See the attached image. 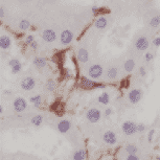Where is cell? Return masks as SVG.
Masks as SVG:
<instances>
[{
	"label": "cell",
	"mask_w": 160,
	"mask_h": 160,
	"mask_svg": "<svg viewBox=\"0 0 160 160\" xmlns=\"http://www.w3.org/2000/svg\"><path fill=\"white\" fill-rule=\"evenodd\" d=\"M137 129H138V132H143L146 130V126L143 124H139L137 126Z\"/></svg>",
	"instance_id": "36"
},
{
	"label": "cell",
	"mask_w": 160,
	"mask_h": 160,
	"mask_svg": "<svg viewBox=\"0 0 160 160\" xmlns=\"http://www.w3.org/2000/svg\"><path fill=\"white\" fill-rule=\"evenodd\" d=\"M4 93L5 94H11V91H9V90H6V91H4Z\"/></svg>",
	"instance_id": "41"
},
{
	"label": "cell",
	"mask_w": 160,
	"mask_h": 160,
	"mask_svg": "<svg viewBox=\"0 0 160 160\" xmlns=\"http://www.w3.org/2000/svg\"><path fill=\"white\" fill-rule=\"evenodd\" d=\"M150 25L152 27H157V26L160 25V16H155L151 19L150 21Z\"/></svg>",
	"instance_id": "24"
},
{
	"label": "cell",
	"mask_w": 160,
	"mask_h": 160,
	"mask_svg": "<svg viewBox=\"0 0 160 160\" xmlns=\"http://www.w3.org/2000/svg\"><path fill=\"white\" fill-rule=\"evenodd\" d=\"M111 114H112V109H111V108H107V109L105 110V115L106 116H110Z\"/></svg>",
	"instance_id": "37"
},
{
	"label": "cell",
	"mask_w": 160,
	"mask_h": 160,
	"mask_svg": "<svg viewBox=\"0 0 160 160\" xmlns=\"http://www.w3.org/2000/svg\"><path fill=\"white\" fill-rule=\"evenodd\" d=\"M0 17H1V18L4 17V9H3L2 6L0 7Z\"/></svg>",
	"instance_id": "39"
},
{
	"label": "cell",
	"mask_w": 160,
	"mask_h": 160,
	"mask_svg": "<svg viewBox=\"0 0 160 160\" xmlns=\"http://www.w3.org/2000/svg\"><path fill=\"white\" fill-rule=\"evenodd\" d=\"M149 44H150L149 41H148V39H146V37H140L135 42V47L139 51H144L149 48Z\"/></svg>",
	"instance_id": "6"
},
{
	"label": "cell",
	"mask_w": 160,
	"mask_h": 160,
	"mask_svg": "<svg viewBox=\"0 0 160 160\" xmlns=\"http://www.w3.org/2000/svg\"><path fill=\"white\" fill-rule=\"evenodd\" d=\"M157 160H160V156H158L157 157Z\"/></svg>",
	"instance_id": "42"
},
{
	"label": "cell",
	"mask_w": 160,
	"mask_h": 160,
	"mask_svg": "<svg viewBox=\"0 0 160 160\" xmlns=\"http://www.w3.org/2000/svg\"><path fill=\"white\" fill-rule=\"evenodd\" d=\"M78 59L81 63H86L88 62V59H89V53L88 51L85 49V48H81L78 53Z\"/></svg>",
	"instance_id": "13"
},
{
	"label": "cell",
	"mask_w": 160,
	"mask_h": 160,
	"mask_svg": "<svg viewBox=\"0 0 160 160\" xmlns=\"http://www.w3.org/2000/svg\"><path fill=\"white\" fill-rule=\"evenodd\" d=\"M154 133H155V130H150V132H149V134H148V140H149L150 142L153 140V135H154Z\"/></svg>",
	"instance_id": "32"
},
{
	"label": "cell",
	"mask_w": 160,
	"mask_h": 160,
	"mask_svg": "<svg viewBox=\"0 0 160 160\" xmlns=\"http://www.w3.org/2000/svg\"><path fill=\"white\" fill-rule=\"evenodd\" d=\"M80 87L84 90H93V89H99V88H105V84H102V83L94 82L92 80L82 76L80 80Z\"/></svg>",
	"instance_id": "1"
},
{
	"label": "cell",
	"mask_w": 160,
	"mask_h": 160,
	"mask_svg": "<svg viewBox=\"0 0 160 160\" xmlns=\"http://www.w3.org/2000/svg\"><path fill=\"white\" fill-rule=\"evenodd\" d=\"M126 160H139V158L137 156H135V154H129V156L127 157Z\"/></svg>",
	"instance_id": "31"
},
{
	"label": "cell",
	"mask_w": 160,
	"mask_h": 160,
	"mask_svg": "<svg viewBox=\"0 0 160 160\" xmlns=\"http://www.w3.org/2000/svg\"><path fill=\"white\" fill-rule=\"evenodd\" d=\"M26 107H27V103H26V101L24 99V98L22 97H17L16 99H15L14 102V110L16 111V112H22V111H24V110L26 109Z\"/></svg>",
	"instance_id": "7"
},
{
	"label": "cell",
	"mask_w": 160,
	"mask_h": 160,
	"mask_svg": "<svg viewBox=\"0 0 160 160\" xmlns=\"http://www.w3.org/2000/svg\"><path fill=\"white\" fill-rule=\"evenodd\" d=\"M153 44L154 46H160V38H155L153 40Z\"/></svg>",
	"instance_id": "38"
},
{
	"label": "cell",
	"mask_w": 160,
	"mask_h": 160,
	"mask_svg": "<svg viewBox=\"0 0 160 160\" xmlns=\"http://www.w3.org/2000/svg\"><path fill=\"white\" fill-rule=\"evenodd\" d=\"M11 44H12V41L11 39H9V37L1 36V38H0V46H1L2 49H7V48H9Z\"/></svg>",
	"instance_id": "14"
},
{
	"label": "cell",
	"mask_w": 160,
	"mask_h": 160,
	"mask_svg": "<svg viewBox=\"0 0 160 160\" xmlns=\"http://www.w3.org/2000/svg\"><path fill=\"white\" fill-rule=\"evenodd\" d=\"M21 68H22V65H21V63H18L17 65H15V66L12 67V72H13V73H18L19 71L21 70Z\"/></svg>",
	"instance_id": "27"
},
{
	"label": "cell",
	"mask_w": 160,
	"mask_h": 160,
	"mask_svg": "<svg viewBox=\"0 0 160 160\" xmlns=\"http://www.w3.org/2000/svg\"><path fill=\"white\" fill-rule=\"evenodd\" d=\"M139 74L140 76H146V68L144 67H139Z\"/></svg>",
	"instance_id": "35"
},
{
	"label": "cell",
	"mask_w": 160,
	"mask_h": 160,
	"mask_svg": "<svg viewBox=\"0 0 160 160\" xmlns=\"http://www.w3.org/2000/svg\"><path fill=\"white\" fill-rule=\"evenodd\" d=\"M35 41V39H34V37L32 36H27L26 37V39H25V43L26 44H28V45H30V43H32V42H34Z\"/></svg>",
	"instance_id": "33"
},
{
	"label": "cell",
	"mask_w": 160,
	"mask_h": 160,
	"mask_svg": "<svg viewBox=\"0 0 160 160\" xmlns=\"http://www.w3.org/2000/svg\"><path fill=\"white\" fill-rule=\"evenodd\" d=\"M94 25H95V27L98 28V30H104V28L107 26V19H106L105 17H99V18L95 20Z\"/></svg>",
	"instance_id": "15"
},
{
	"label": "cell",
	"mask_w": 160,
	"mask_h": 160,
	"mask_svg": "<svg viewBox=\"0 0 160 160\" xmlns=\"http://www.w3.org/2000/svg\"><path fill=\"white\" fill-rule=\"evenodd\" d=\"M30 26V21H27V20H22L20 22V24H19V27H20V30H26Z\"/></svg>",
	"instance_id": "26"
},
{
	"label": "cell",
	"mask_w": 160,
	"mask_h": 160,
	"mask_svg": "<svg viewBox=\"0 0 160 160\" xmlns=\"http://www.w3.org/2000/svg\"><path fill=\"white\" fill-rule=\"evenodd\" d=\"M30 102H32V104H34L35 107H40L42 104V97L41 95H35L32 96V97H30Z\"/></svg>",
	"instance_id": "20"
},
{
	"label": "cell",
	"mask_w": 160,
	"mask_h": 160,
	"mask_svg": "<svg viewBox=\"0 0 160 160\" xmlns=\"http://www.w3.org/2000/svg\"><path fill=\"white\" fill-rule=\"evenodd\" d=\"M146 62H152L153 61V59H154V55H153V53H146Z\"/></svg>",
	"instance_id": "28"
},
{
	"label": "cell",
	"mask_w": 160,
	"mask_h": 160,
	"mask_svg": "<svg viewBox=\"0 0 160 160\" xmlns=\"http://www.w3.org/2000/svg\"><path fill=\"white\" fill-rule=\"evenodd\" d=\"M22 1H23V0H22Z\"/></svg>",
	"instance_id": "43"
},
{
	"label": "cell",
	"mask_w": 160,
	"mask_h": 160,
	"mask_svg": "<svg viewBox=\"0 0 160 160\" xmlns=\"http://www.w3.org/2000/svg\"><path fill=\"white\" fill-rule=\"evenodd\" d=\"M86 117L90 123H97L102 117V113L98 109L92 108V109L88 110V112L86 113Z\"/></svg>",
	"instance_id": "3"
},
{
	"label": "cell",
	"mask_w": 160,
	"mask_h": 160,
	"mask_svg": "<svg viewBox=\"0 0 160 160\" xmlns=\"http://www.w3.org/2000/svg\"><path fill=\"white\" fill-rule=\"evenodd\" d=\"M91 11L93 14H97V13H99V12L103 11V9H99L98 6H96V5H93V6L91 7Z\"/></svg>",
	"instance_id": "30"
},
{
	"label": "cell",
	"mask_w": 160,
	"mask_h": 160,
	"mask_svg": "<svg viewBox=\"0 0 160 160\" xmlns=\"http://www.w3.org/2000/svg\"><path fill=\"white\" fill-rule=\"evenodd\" d=\"M134 67H135V62L133 61V60H128L124 65V68L127 72H131V71H133Z\"/></svg>",
	"instance_id": "18"
},
{
	"label": "cell",
	"mask_w": 160,
	"mask_h": 160,
	"mask_svg": "<svg viewBox=\"0 0 160 160\" xmlns=\"http://www.w3.org/2000/svg\"><path fill=\"white\" fill-rule=\"evenodd\" d=\"M142 91L140 89H133L129 92V101L132 104H137L142 98Z\"/></svg>",
	"instance_id": "5"
},
{
	"label": "cell",
	"mask_w": 160,
	"mask_h": 160,
	"mask_svg": "<svg viewBox=\"0 0 160 160\" xmlns=\"http://www.w3.org/2000/svg\"><path fill=\"white\" fill-rule=\"evenodd\" d=\"M103 71H104L103 67H102L101 65L94 64L89 68V70H88V74H89V76L91 79H98V78H101L102 76Z\"/></svg>",
	"instance_id": "4"
},
{
	"label": "cell",
	"mask_w": 160,
	"mask_h": 160,
	"mask_svg": "<svg viewBox=\"0 0 160 160\" xmlns=\"http://www.w3.org/2000/svg\"><path fill=\"white\" fill-rule=\"evenodd\" d=\"M126 151L128 154H136L138 150L134 144H128V146H126Z\"/></svg>",
	"instance_id": "25"
},
{
	"label": "cell",
	"mask_w": 160,
	"mask_h": 160,
	"mask_svg": "<svg viewBox=\"0 0 160 160\" xmlns=\"http://www.w3.org/2000/svg\"><path fill=\"white\" fill-rule=\"evenodd\" d=\"M42 39L45 42H53L57 39V34L53 30H45L42 32Z\"/></svg>",
	"instance_id": "10"
},
{
	"label": "cell",
	"mask_w": 160,
	"mask_h": 160,
	"mask_svg": "<svg viewBox=\"0 0 160 160\" xmlns=\"http://www.w3.org/2000/svg\"><path fill=\"white\" fill-rule=\"evenodd\" d=\"M46 60L44 58H40V57H37L34 59V65L38 68H43V67L46 66Z\"/></svg>",
	"instance_id": "16"
},
{
	"label": "cell",
	"mask_w": 160,
	"mask_h": 160,
	"mask_svg": "<svg viewBox=\"0 0 160 160\" xmlns=\"http://www.w3.org/2000/svg\"><path fill=\"white\" fill-rule=\"evenodd\" d=\"M45 88L48 90V91H53V90L55 89V83L53 80H47V82H46L45 84Z\"/></svg>",
	"instance_id": "23"
},
{
	"label": "cell",
	"mask_w": 160,
	"mask_h": 160,
	"mask_svg": "<svg viewBox=\"0 0 160 160\" xmlns=\"http://www.w3.org/2000/svg\"><path fill=\"white\" fill-rule=\"evenodd\" d=\"M3 113V108H2V106H0V114H2Z\"/></svg>",
	"instance_id": "40"
},
{
	"label": "cell",
	"mask_w": 160,
	"mask_h": 160,
	"mask_svg": "<svg viewBox=\"0 0 160 160\" xmlns=\"http://www.w3.org/2000/svg\"><path fill=\"white\" fill-rule=\"evenodd\" d=\"M110 101V96H109V93L107 92H104L101 96H98V102L101 104H104V105H107Z\"/></svg>",
	"instance_id": "19"
},
{
	"label": "cell",
	"mask_w": 160,
	"mask_h": 160,
	"mask_svg": "<svg viewBox=\"0 0 160 160\" xmlns=\"http://www.w3.org/2000/svg\"><path fill=\"white\" fill-rule=\"evenodd\" d=\"M86 155H87L86 151H84V150H79V151H76V153L73 154V160H85Z\"/></svg>",
	"instance_id": "17"
},
{
	"label": "cell",
	"mask_w": 160,
	"mask_h": 160,
	"mask_svg": "<svg viewBox=\"0 0 160 160\" xmlns=\"http://www.w3.org/2000/svg\"><path fill=\"white\" fill-rule=\"evenodd\" d=\"M60 39H61L62 44H64V45H68V44L72 41L73 34L70 32V30H64L62 34H61V38H60Z\"/></svg>",
	"instance_id": "11"
},
{
	"label": "cell",
	"mask_w": 160,
	"mask_h": 160,
	"mask_svg": "<svg viewBox=\"0 0 160 160\" xmlns=\"http://www.w3.org/2000/svg\"><path fill=\"white\" fill-rule=\"evenodd\" d=\"M35 85H36L35 79L28 76V78H25L21 82V88H22L23 90H25V91H30V90L34 89Z\"/></svg>",
	"instance_id": "8"
},
{
	"label": "cell",
	"mask_w": 160,
	"mask_h": 160,
	"mask_svg": "<svg viewBox=\"0 0 160 160\" xmlns=\"http://www.w3.org/2000/svg\"><path fill=\"white\" fill-rule=\"evenodd\" d=\"M103 139L104 141L106 142V143L108 144H115L117 141V138H116V135H115L114 132H112V131H107V132L104 133L103 135Z\"/></svg>",
	"instance_id": "9"
},
{
	"label": "cell",
	"mask_w": 160,
	"mask_h": 160,
	"mask_svg": "<svg viewBox=\"0 0 160 160\" xmlns=\"http://www.w3.org/2000/svg\"><path fill=\"white\" fill-rule=\"evenodd\" d=\"M42 121H43V117L41 115H36L32 118V124L36 127H39L42 124Z\"/></svg>",
	"instance_id": "22"
},
{
	"label": "cell",
	"mask_w": 160,
	"mask_h": 160,
	"mask_svg": "<svg viewBox=\"0 0 160 160\" xmlns=\"http://www.w3.org/2000/svg\"><path fill=\"white\" fill-rule=\"evenodd\" d=\"M107 76H108V78H109L110 80H114V79H116V76H117V69L115 68V67H111V68L108 70Z\"/></svg>",
	"instance_id": "21"
},
{
	"label": "cell",
	"mask_w": 160,
	"mask_h": 160,
	"mask_svg": "<svg viewBox=\"0 0 160 160\" xmlns=\"http://www.w3.org/2000/svg\"><path fill=\"white\" fill-rule=\"evenodd\" d=\"M137 126L138 125L135 124L134 121H125L123 126H121V129H123L125 134L130 136V135H133L136 132H138Z\"/></svg>",
	"instance_id": "2"
},
{
	"label": "cell",
	"mask_w": 160,
	"mask_h": 160,
	"mask_svg": "<svg viewBox=\"0 0 160 160\" xmlns=\"http://www.w3.org/2000/svg\"><path fill=\"white\" fill-rule=\"evenodd\" d=\"M18 63H20V61H19L18 59H12L11 61L9 62V65L11 67H13V66H15V65H17Z\"/></svg>",
	"instance_id": "29"
},
{
	"label": "cell",
	"mask_w": 160,
	"mask_h": 160,
	"mask_svg": "<svg viewBox=\"0 0 160 160\" xmlns=\"http://www.w3.org/2000/svg\"><path fill=\"white\" fill-rule=\"evenodd\" d=\"M30 48H32V49H34V50H36L37 48H38V42L37 41H34V42H32V43L30 44Z\"/></svg>",
	"instance_id": "34"
},
{
	"label": "cell",
	"mask_w": 160,
	"mask_h": 160,
	"mask_svg": "<svg viewBox=\"0 0 160 160\" xmlns=\"http://www.w3.org/2000/svg\"><path fill=\"white\" fill-rule=\"evenodd\" d=\"M70 129V121L69 120H61L58 124V130L60 133H66Z\"/></svg>",
	"instance_id": "12"
}]
</instances>
